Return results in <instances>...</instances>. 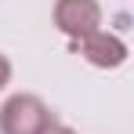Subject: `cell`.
Returning a JSON list of instances; mask_svg holds the SVG:
<instances>
[{
	"label": "cell",
	"mask_w": 134,
	"mask_h": 134,
	"mask_svg": "<svg viewBox=\"0 0 134 134\" xmlns=\"http://www.w3.org/2000/svg\"><path fill=\"white\" fill-rule=\"evenodd\" d=\"M11 72H15V69H11V58H7V54H0V91L11 83Z\"/></svg>",
	"instance_id": "277c9868"
},
{
	"label": "cell",
	"mask_w": 134,
	"mask_h": 134,
	"mask_svg": "<svg viewBox=\"0 0 134 134\" xmlns=\"http://www.w3.org/2000/svg\"><path fill=\"white\" fill-rule=\"evenodd\" d=\"M44 134H76V131H72V127H65V123H51Z\"/></svg>",
	"instance_id": "5b68a950"
},
{
	"label": "cell",
	"mask_w": 134,
	"mask_h": 134,
	"mask_svg": "<svg viewBox=\"0 0 134 134\" xmlns=\"http://www.w3.org/2000/svg\"><path fill=\"white\" fill-rule=\"evenodd\" d=\"M76 51H80V58H83L87 65H94V69H120L131 58V47L123 44V36L105 33V29L83 36V40L76 44Z\"/></svg>",
	"instance_id": "3957f363"
},
{
	"label": "cell",
	"mask_w": 134,
	"mask_h": 134,
	"mask_svg": "<svg viewBox=\"0 0 134 134\" xmlns=\"http://www.w3.org/2000/svg\"><path fill=\"white\" fill-rule=\"evenodd\" d=\"M51 123L54 116L36 94H11L0 105V134H44Z\"/></svg>",
	"instance_id": "6da1fadb"
},
{
	"label": "cell",
	"mask_w": 134,
	"mask_h": 134,
	"mask_svg": "<svg viewBox=\"0 0 134 134\" xmlns=\"http://www.w3.org/2000/svg\"><path fill=\"white\" fill-rule=\"evenodd\" d=\"M54 25L72 44L102 29V4L98 0H54Z\"/></svg>",
	"instance_id": "7a4b0ae2"
}]
</instances>
